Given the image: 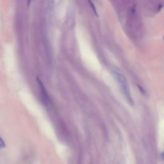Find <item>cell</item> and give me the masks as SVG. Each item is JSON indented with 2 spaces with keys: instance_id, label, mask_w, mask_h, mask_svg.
<instances>
[{
  "instance_id": "cell-1",
  "label": "cell",
  "mask_w": 164,
  "mask_h": 164,
  "mask_svg": "<svg viewBox=\"0 0 164 164\" xmlns=\"http://www.w3.org/2000/svg\"><path fill=\"white\" fill-rule=\"evenodd\" d=\"M112 74H114L115 80H117L119 86H120V89L122 93H123L124 97H126L127 101L131 105H134V101L133 99L132 94H131L129 84H128V82L126 79V78H125L123 74H122L121 73L118 72L117 71H113Z\"/></svg>"
},
{
  "instance_id": "cell-4",
  "label": "cell",
  "mask_w": 164,
  "mask_h": 164,
  "mask_svg": "<svg viewBox=\"0 0 164 164\" xmlns=\"http://www.w3.org/2000/svg\"><path fill=\"white\" fill-rule=\"evenodd\" d=\"M89 3L91 4V7H92V9H93V10H94V12L95 14L96 15V16H98V14H97V12H96V8H95V7H94V3H93L91 2V1H89Z\"/></svg>"
},
{
  "instance_id": "cell-2",
  "label": "cell",
  "mask_w": 164,
  "mask_h": 164,
  "mask_svg": "<svg viewBox=\"0 0 164 164\" xmlns=\"http://www.w3.org/2000/svg\"><path fill=\"white\" fill-rule=\"evenodd\" d=\"M37 81H38V84H39V86H40L42 94H43L44 98H45L46 99H47V92H46V91L45 90V88H44V85L43 84V83H42V82L40 81V80L38 79V78H37Z\"/></svg>"
},
{
  "instance_id": "cell-3",
  "label": "cell",
  "mask_w": 164,
  "mask_h": 164,
  "mask_svg": "<svg viewBox=\"0 0 164 164\" xmlns=\"http://www.w3.org/2000/svg\"><path fill=\"white\" fill-rule=\"evenodd\" d=\"M5 143L4 142L3 140L1 137H0V149H3L5 148Z\"/></svg>"
}]
</instances>
